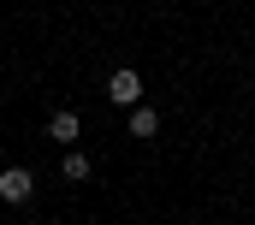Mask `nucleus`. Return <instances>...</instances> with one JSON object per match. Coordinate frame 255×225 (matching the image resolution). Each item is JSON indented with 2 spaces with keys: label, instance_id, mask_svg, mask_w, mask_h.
<instances>
[{
  "label": "nucleus",
  "instance_id": "obj_1",
  "mask_svg": "<svg viewBox=\"0 0 255 225\" xmlns=\"http://www.w3.org/2000/svg\"><path fill=\"white\" fill-rule=\"evenodd\" d=\"M36 196V172H24V166H0V202L6 208H24Z\"/></svg>",
  "mask_w": 255,
  "mask_h": 225
},
{
  "label": "nucleus",
  "instance_id": "obj_6",
  "mask_svg": "<svg viewBox=\"0 0 255 225\" xmlns=\"http://www.w3.org/2000/svg\"><path fill=\"white\" fill-rule=\"evenodd\" d=\"M0 166H6V154H0Z\"/></svg>",
  "mask_w": 255,
  "mask_h": 225
},
{
  "label": "nucleus",
  "instance_id": "obj_3",
  "mask_svg": "<svg viewBox=\"0 0 255 225\" xmlns=\"http://www.w3.org/2000/svg\"><path fill=\"white\" fill-rule=\"evenodd\" d=\"M125 130L136 136V142H148V136H160V112L148 107V101H136V107H125Z\"/></svg>",
  "mask_w": 255,
  "mask_h": 225
},
{
  "label": "nucleus",
  "instance_id": "obj_5",
  "mask_svg": "<svg viewBox=\"0 0 255 225\" xmlns=\"http://www.w3.org/2000/svg\"><path fill=\"white\" fill-rule=\"evenodd\" d=\"M89 172H95V166H89V154H77V148H71V154L60 160V178H65V184H83Z\"/></svg>",
  "mask_w": 255,
  "mask_h": 225
},
{
  "label": "nucleus",
  "instance_id": "obj_4",
  "mask_svg": "<svg viewBox=\"0 0 255 225\" xmlns=\"http://www.w3.org/2000/svg\"><path fill=\"white\" fill-rule=\"evenodd\" d=\"M48 136H54L60 148H71V142L83 136V118H77V112H71V107H60V112H54V118H48Z\"/></svg>",
  "mask_w": 255,
  "mask_h": 225
},
{
  "label": "nucleus",
  "instance_id": "obj_2",
  "mask_svg": "<svg viewBox=\"0 0 255 225\" xmlns=\"http://www.w3.org/2000/svg\"><path fill=\"white\" fill-rule=\"evenodd\" d=\"M107 101H119V107H136V101H142V71H136V65H119V71L107 77Z\"/></svg>",
  "mask_w": 255,
  "mask_h": 225
}]
</instances>
